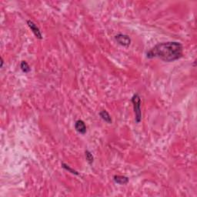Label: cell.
<instances>
[{
  "instance_id": "6da1fadb",
  "label": "cell",
  "mask_w": 197,
  "mask_h": 197,
  "mask_svg": "<svg viewBox=\"0 0 197 197\" xmlns=\"http://www.w3.org/2000/svg\"><path fill=\"white\" fill-rule=\"evenodd\" d=\"M183 47L179 42H166L156 45L146 53L148 59L159 58L164 62H174L183 56Z\"/></svg>"
},
{
  "instance_id": "7a4b0ae2",
  "label": "cell",
  "mask_w": 197,
  "mask_h": 197,
  "mask_svg": "<svg viewBox=\"0 0 197 197\" xmlns=\"http://www.w3.org/2000/svg\"><path fill=\"white\" fill-rule=\"evenodd\" d=\"M131 102L133 105L135 114V122L139 124L142 120V111H141V98L138 93H135L131 98Z\"/></svg>"
},
{
  "instance_id": "3957f363",
  "label": "cell",
  "mask_w": 197,
  "mask_h": 197,
  "mask_svg": "<svg viewBox=\"0 0 197 197\" xmlns=\"http://www.w3.org/2000/svg\"><path fill=\"white\" fill-rule=\"evenodd\" d=\"M115 39L119 45H122V46L128 47L131 44V39L130 37L127 36V35L119 33V34H117V36H115Z\"/></svg>"
},
{
  "instance_id": "277c9868",
  "label": "cell",
  "mask_w": 197,
  "mask_h": 197,
  "mask_svg": "<svg viewBox=\"0 0 197 197\" xmlns=\"http://www.w3.org/2000/svg\"><path fill=\"white\" fill-rule=\"evenodd\" d=\"M27 24H28L30 29L32 30L33 34L35 35V36H36L37 39H43V35H42L41 31H40L39 27L37 26L33 21H31V20H27Z\"/></svg>"
},
{
  "instance_id": "5b68a950",
  "label": "cell",
  "mask_w": 197,
  "mask_h": 197,
  "mask_svg": "<svg viewBox=\"0 0 197 197\" xmlns=\"http://www.w3.org/2000/svg\"><path fill=\"white\" fill-rule=\"evenodd\" d=\"M75 129L79 133L85 134L86 132V126L83 121L79 119L75 122Z\"/></svg>"
},
{
  "instance_id": "8992f818",
  "label": "cell",
  "mask_w": 197,
  "mask_h": 197,
  "mask_svg": "<svg viewBox=\"0 0 197 197\" xmlns=\"http://www.w3.org/2000/svg\"><path fill=\"white\" fill-rule=\"evenodd\" d=\"M113 180L116 183L119 185H126L129 183V178L125 176H119V175L114 176Z\"/></svg>"
},
{
  "instance_id": "52a82bcc",
  "label": "cell",
  "mask_w": 197,
  "mask_h": 197,
  "mask_svg": "<svg viewBox=\"0 0 197 197\" xmlns=\"http://www.w3.org/2000/svg\"><path fill=\"white\" fill-rule=\"evenodd\" d=\"M99 117H100L101 119L103 121H105L107 123L111 124L112 122V118H111L110 115L109 114V112H107L106 110H101L99 113Z\"/></svg>"
},
{
  "instance_id": "ba28073f",
  "label": "cell",
  "mask_w": 197,
  "mask_h": 197,
  "mask_svg": "<svg viewBox=\"0 0 197 197\" xmlns=\"http://www.w3.org/2000/svg\"><path fill=\"white\" fill-rule=\"evenodd\" d=\"M62 167H63L64 169H65V170H66V171H68L69 173H72V174L76 175V176L80 175V174H79L78 172H77L76 170H75V169H72L71 166H69V165H67L66 163H62Z\"/></svg>"
},
{
  "instance_id": "9c48e42d",
  "label": "cell",
  "mask_w": 197,
  "mask_h": 197,
  "mask_svg": "<svg viewBox=\"0 0 197 197\" xmlns=\"http://www.w3.org/2000/svg\"><path fill=\"white\" fill-rule=\"evenodd\" d=\"M20 68H21L22 71L25 73H29L30 71H31V69H30V66L29 65V64L26 63V61H22L21 63H20Z\"/></svg>"
},
{
  "instance_id": "30bf717a",
  "label": "cell",
  "mask_w": 197,
  "mask_h": 197,
  "mask_svg": "<svg viewBox=\"0 0 197 197\" xmlns=\"http://www.w3.org/2000/svg\"><path fill=\"white\" fill-rule=\"evenodd\" d=\"M85 156H86V159L88 162L89 164L92 165L94 162V157L92 156V153L89 150H86L85 151Z\"/></svg>"
},
{
  "instance_id": "8fae6325",
  "label": "cell",
  "mask_w": 197,
  "mask_h": 197,
  "mask_svg": "<svg viewBox=\"0 0 197 197\" xmlns=\"http://www.w3.org/2000/svg\"><path fill=\"white\" fill-rule=\"evenodd\" d=\"M3 64H4V61H3V59L1 57V66H0L1 68H3Z\"/></svg>"
}]
</instances>
